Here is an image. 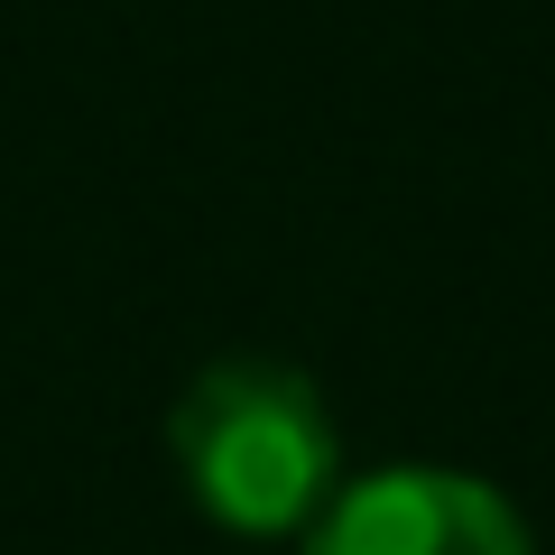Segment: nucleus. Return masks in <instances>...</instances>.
Here are the masks:
<instances>
[{"mask_svg": "<svg viewBox=\"0 0 555 555\" xmlns=\"http://www.w3.org/2000/svg\"><path fill=\"white\" fill-rule=\"evenodd\" d=\"M167 454L185 500L232 537H306L315 509L343 491V436L324 389L269 352L185 379L167 408Z\"/></svg>", "mask_w": 555, "mask_h": 555, "instance_id": "1", "label": "nucleus"}, {"mask_svg": "<svg viewBox=\"0 0 555 555\" xmlns=\"http://www.w3.org/2000/svg\"><path fill=\"white\" fill-rule=\"evenodd\" d=\"M306 555H537L528 518L454 463H379L343 481L306 528Z\"/></svg>", "mask_w": 555, "mask_h": 555, "instance_id": "2", "label": "nucleus"}]
</instances>
